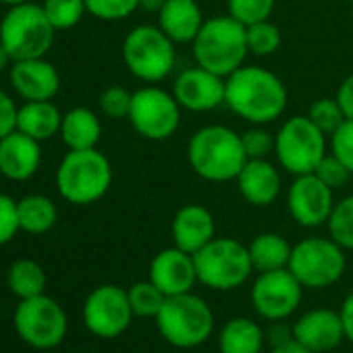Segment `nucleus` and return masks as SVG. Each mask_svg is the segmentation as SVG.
Masks as SVG:
<instances>
[{
  "instance_id": "obj_1",
  "label": "nucleus",
  "mask_w": 353,
  "mask_h": 353,
  "mask_svg": "<svg viewBox=\"0 0 353 353\" xmlns=\"http://www.w3.org/2000/svg\"><path fill=\"white\" fill-rule=\"evenodd\" d=\"M283 79L260 67L243 65L225 79V104L252 125L274 123L287 108Z\"/></svg>"
},
{
  "instance_id": "obj_2",
  "label": "nucleus",
  "mask_w": 353,
  "mask_h": 353,
  "mask_svg": "<svg viewBox=\"0 0 353 353\" xmlns=\"http://www.w3.org/2000/svg\"><path fill=\"white\" fill-rule=\"evenodd\" d=\"M188 160L204 181L225 183L237 179L248 156L239 133L225 125H206L192 135Z\"/></svg>"
},
{
  "instance_id": "obj_3",
  "label": "nucleus",
  "mask_w": 353,
  "mask_h": 353,
  "mask_svg": "<svg viewBox=\"0 0 353 353\" xmlns=\"http://www.w3.org/2000/svg\"><path fill=\"white\" fill-rule=\"evenodd\" d=\"M112 185V164L98 150H69L57 168V190L73 206L102 200Z\"/></svg>"
},
{
  "instance_id": "obj_4",
  "label": "nucleus",
  "mask_w": 353,
  "mask_h": 353,
  "mask_svg": "<svg viewBox=\"0 0 353 353\" xmlns=\"http://www.w3.org/2000/svg\"><path fill=\"white\" fill-rule=\"evenodd\" d=\"M192 52L196 65L227 79L245 65V57L250 54L245 26L231 15L210 17L192 42Z\"/></svg>"
},
{
  "instance_id": "obj_5",
  "label": "nucleus",
  "mask_w": 353,
  "mask_h": 353,
  "mask_svg": "<svg viewBox=\"0 0 353 353\" xmlns=\"http://www.w3.org/2000/svg\"><path fill=\"white\" fill-rule=\"evenodd\" d=\"M154 320L162 339L176 349L200 347L214 330V314L210 305L192 291L166 297Z\"/></svg>"
},
{
  "instance_id": "obj_6",
  "label": "nucleus",
  "mask_w": 353,
  "mask_h": 353,
  "mask_svg": "<svg viewBox=\"0 0 353 353\" xmlns=\"http://www.w3.org/2000/svg\"><path fill=\"white\" fill-rule=\"evenodd\" d=\"M54 28L42 5H13L0 21V42L15 61L46 57L54 44Z\"/></svg>"
},
{
  "instance_id": "obj_7",
  "label": "nucleus",
  "mask_w": 353,
  "mask_h": 353,
  "mask_svg": "<svg viewBox=\"0 0 353 353\" xmlns=\"http://www.w3.org/2000/svg\"><path fill=\"white\" fill-rule=\"evenodd\" d=\"M198 283L214 291H231L252 276V258L248 245L231 237H214L194 254Z\"/></svg>"
},
{
  "instance_id": "obj_8",
  "label": "nucleus",
  "mask_w": 353,
  "mask_h": 353,
  "mask_svg": "<svg viewBox=\"0 0 353 353\" xmlns=\"http://www.w3.org/2000/svg\"><path fill=\"white\" fill-rule=\"evenodd\" d=\"M123 61L139 81L158 83L174 69V42L158 26H137L123 40Z\"/></svg>"
},
{
  "instance_id": "obj_9",
  "label": "nucleus",
  "mask_w": 353,
  "mask_h": 353,
  "mask_svg": "<svg viewBox=\"0 0 353 353\" xmlns=\"http://www.w3.org/2000/svg\"><path fill=\"white\" fill-rule=\"evenodd\" d=\"M274 154L279 164L295 176L314 172L326 156V135L307 114L291 117L274 133Z\"/></svg>"
},
{
  "instance_id": "obj_10",
  "label": "nucleus",
  "mask_w": 353,
  "mask_h": 353,
  "mask_svg": "<svg viewBox=\"0 0 353 353\" xmlns=\"http://www.w3.org/2000/svg\"><path fill=\"white\" fill-rule=\"evenodd\" d=\"M287 268L303 289H324L343 276L345 250L330 237H307L293 245Z\"/></svg>"
},
{
  "instance_id": "obj_11",
  "label": "nucleus",
  "mask_w": 353,
  "mask_h": 353,
  "mask_svg": "<svg viewBox=\"0 0 353 353\" xmlns=\"http://www.w3.org/2000/svg\"><path fill=\"white\" fill-rule=\"evenodd\" d=\"M181 106L172 92L158 85H145L133 92L129 123L131 127L150 141H164L174 135L181 123Z\"/></svg>"
},
{
  "instance_id": "obj_12",
  "label": "nucleus",
  "mask_w": 353,
  "mask_h": 353,
  "mask_svg": "<svg viewBox=\"0 0 353 353\" xmlns=\"http://www.w3.org/2000/svg\"><path fill=\"white\" fill-rule=\"evenodd\" d=\"M17 334L34 349H54L67 334V314L61 303L48 295L21 299L15 316Z\"/></svg>"
},
{
  "instance_id": "obj_13",
  "label": "nucleus",
  "mask_w": 353,
  "mask_h": 353,
  "mask_svg": "<svg viewBox=\"0 0 353 353\" xmlns=\"http://www.w3.org/2000/svg\"><path fill=\"white\" fill-rule=\"evenodd\" d=\"M133 320L127 291L117 285L96 287L83 303V322L88 330L100 339L123 334Z\"/></svg>"
},
{
  "instance_id": "obj_14",
  "label": "nucleus",
  "mask_w": 353,
  "mask_h": 353,
  "mask_svg": "<svg viewBox=\"0 0 353 353\" xmlns=\"http://www.w3.org/2000/svg\"><path fill=\"white\" fill-rule=\"evenodd\" d=\"M301 293L303 285L289 268L260 272L252 285V303L262 318L283 320L299 307Z\"/></svg>"
},
{
  "instance_id": "obj_15",
  "label": "nucleus",
  "mask_w": 353,
  "mask_h": 353,
  "mask_svg": "<svg viewBox=\"0 0 353 353\" xmlns=\"http://www.w3.org/2000/svg\"><path fill=\"white\" fill-rule=\"evenodd\" d=\"M332 190L324 185L314 172L299 174L287 192V208L291 219L307 229L328 223V216L334 208Z\"/></svg>"
},
{
  "instance_id": "obj_16",
  "label": "nucleus",
  "mask_w": 353,
  "mask_h": 353,
  "mask_svg": "<svg viewBox=\"0 0 353 353\" xmlns=\"http://www.w3.org/2000/svg\"><path fill=\"white\" fill-rule=\"evenodd\" d=\"M172 96L190 112H210L225 104V77L196 65L176 75Z\"/></svg>"
},
{
  "instance_id": "obj_17",
  "label": "nucleus",
  "mask_w": 353,
  "mask_h": 353,
  "mask_svg": "<svg viewBox=\"0 0 353 353\" xmlns=\"http://www.w3.org/2000/svg\"><path fill=\"white\" fill-rule=\"evenodd\" d=\"M150 281L166 297L190 293L198 283L194 254H188L176 245L158 252L150 264Z\"/></svg>"
},
{
  "instance_id": "obj_18",
  "label": "nucleus",
  "mask_w": 353,
  "mask_h": 353,
  "mask_svg": "<svg viewBox=\"0 0 353 353\" xmlns=\"http://www.w3.org/2000/svg\"><path fill=\"white\" fill-rule=\"evenodd\" d=\"M11 85L26 102H44L59 94L61 75L44 57L15 61L11 65Z\"/></svg>"
},
{
  "instance_id": "obj_19",
  "label": "nucleus",
  "mask_w": 353,
  "mask_h": 353,
  "mask_svg": "<svg viewBox=\"0 0 353 353\" xmlns=\"http://www.w3.org/2000/svg\"><path fill=\"white\" fill-rule=\"evenodd\" d=\"M291 339L316 353H324V351L339 347L341 341L345 339L339 312L328 310V307H316V310L305 312L293 324Z\"/></svg>"
},
{
  "instance_id": "obj_20",
  "label": "nucleus",
  "mask_w": 353,
  "mask_h": 353,
  "mask_svg": "<svg viewBox=\"0 0 353 353\" xmlns=\"http://www.w3.org/2000/svg\"><path fill=\"white\" fill-rule=\"evenodd\" d=\"M42 141L15 129L0 139V174L11 181H28L42 164Z\"/></svg>"
},
{
  "instance_id": "obj_21",
  "label": "nucleus",
  "mask_w": 353,
  "mask_h": 353,
  "mask_svg": "<svg viewBox=\"0 0 353 353\" xmlns=\"http://www.w3.org/2000/svg\"><path fill=\"white\" fill-rule=\"evenodd\" d=\"M237 190L241 194V198L258 208L270 206L276 202V198L281 196V172L279 168L268 162L266 158H258V160H248L243 164V168L237 174Z\"/></svg>"
},
{
  "instance_id": "obj_22",
  "label": "nucleus",
  "mask_w": 353,
  "mask_h": 353,
  "mask_svg": "<svg viewBox=\"0 0 353 353\" xmlns=\"http://www.w3.org/2000/svg\"><path fill=\"white\" fill-rule=\"evenodd\" d=\"M170 233L176 248L188 254H196L216 237L214 216L208 208L200 204H188L172 216Z\"/></svg>"
},
{
  "instance_id": "obj_23",
  "label": "nucleus",
  "mask_w": 353,
  "mask_h": 353,
  "mask_svg": "<svg viewBox=\"0 0 353 353\" xmlns=\"http://www.w3.org/2000/svg\"><path fill=\"white\" fill-rule=\"evenodd\" d=\"M204 21L206 19L196 0H166L158 13V28L174 44H192Z\"/></svg>"
},
{
  "instance_id": "obj_24",
  "label": "nucleus",
  "mask_w": 353,
  "mask_h": 353,
  "mask_svg": "<svg viewBox=\"0 0 353 353\" xmlns=\"http://www.w3.org/2000/svg\"><path fill=\"white\" fill-rule=\"evenodd\" d=\"M61 137L69 150H90L96 148L102 137V123L98 114L85 106L71 108L63 114Z\"/></svg>"
},
{
  "instance_id": "obj_25",
  "label": "nucleus",
  "mask_w": 353,
  "mask_h": 353,
  "mask_svg": "<svg viewBox=\"0 0 353 353\" xmlns=\"http://www.w3.org/2000/svg\"><path fill=\"white\" fill-rule=\"evenodd\" d=\"M61 123H63V114L50 100L26 102L23 106H19L17 129L38 141H48L54 135H59Z\"/></svg>"
},
{
  "instance_id": "obj_26",
  "label": "nucleus",
  "mask_w": 353,
  "mask_h": 353,
  "mask_svg": "<svg viewBox=\"0 0 353 353\" xmlns=\"http://www.w3.org/2000/svg\"><path fill=\"white\" fill-rule=\"evenodd\" d=\"M248 250L254 270L270 272L289 266L293 245H289V241L279 233H260L258 237L252 239Z\"/></svg>"
},
{
  "instance_id": "obj_27",
  "label": "nucleus",
  "mask_w": 353,
  "mask_h": 353,
  "mask_svg": "<svg viewBox=\"0 0 353 353\" xmlns=\"http://www.w3.org/2000/svg\"><path fill=\"white\" fill-rule=\"evenodd\" d=\"M262 347L264 332L252 318H233L219 334L221 353H260Z\"/></svg>"
},
{
  "instance_id": "obj_28",
  "label": "nucleus",
  "mask_w": 353,
  "mask_h": 353,
  "mask_svg": "<svg viewBox=\"0 0 353 353\" xmlns=\"http://www.w3.org/2000/svg\"><path fill=\"white\" fill-rule=\"evenodd\" d=\"M17 216H19L21 231L30 235H44L57 225L59 210L50 198L32 194L17 202Z\"/></svg>"
},
{
  "instance_id": "obj_29",
  "label": "nucleus",
  "mask_w": 353,
  "mask_h": 353,
  "mask_svg": "<svg viewBox=\"0 0 353 353\" xmlns=\"http://www.w3.org/2000/svg\"><path fill=\"white\" fill-rule=\"evenodd\" d=\"M9 289L19 297V299H30L36 295H42L46 289V272L44 268L30 258L17 260L7 274Z\"/></svg>"
},
{
  "instance_id": "obj_30",
  "label": "nucleus",
  "mask_w": 353,
  "mask_h": 353,
  "mask_svg": "<svg viewBox=\"0 0 353 353\" xmlns=\"http://www.w3.org/2000/svg\"><path fill=\"white\" fill-rule=\"evenodd\" d=\"M127 297H129L133 316H137V318H156L160 307L166 301V295L150 279L131 285L127 289Z\"/></svg>"
},
{
  "instance_id": "obj_31",
  "label": "nucleus",
  "mask_w": 353,
  "mask_h": 353,
  "mask_svg": "<svg viewBox=\"0 0 353 353\" xmlns=\"http://www.w3.org/2000/svg\"><path fill=\"white\" fill-rule=\"evenodd\" d=\"M328 237L343 250H353V196L334 202L328 216Z\"/></svg>"
},
{
  "instance_id": "obj_32",
  "label": "nucleus",
  "mask_w": 353,
  "mask_h": 353,
  "mask_svg": "<svg viewBox=\"0 0 353 353\" xmlns=\"http://www.w3.org/2000/svg\"><path fill=\"white\" fill-rule=\"evenodd\" d=\"M42 9L57 32L73 30L88 13L85 0H44Z\"/></svg>"
},
{
  "instance_id": "obj_33",
  "label": "nucleus",
  "mask_w": 353,
  "mask_h": 353,
  "mask_svg": "<svg viewBox=\"0 0 353 353\" xmlns=\"http://www.w3.org/2000/svg\"><path fill=\"white\" fill-rule=\"evenodd\" d=\"M245 36H248V50L254 57H270L281 48L283 42L281 30L274 23H270V19L245 28Z\"/></svg>"
},
{
  "instance_id": "obj_34",
  "label": "nucleus",
  "mask_w": 353,
  "mask_h": 353,
  "mask_svg": "<svg viewBox=\"0 0 353 353\" xmlns=\"http://www.w3.org/2000/svg\"><path fill=\"white\" fill-rule=\"evenodd\" d=\"M276 0H227V15H231L241 26L250 28L254 23L270 19Z\"/></svg>"
},
{
  "instance_id": "obj_35",
  "label": "nucleus",
  "mask_w": 353,
  "mask_h": 353,
  "mask_svg": "<svg viewBox=\"0 0 353 353\" xmlns=\"http://www.w3.org/2000/svg\"><path fill=\"white\" fill-rule=\"evenodd\" d=\"M307 119L324 133L332 135L345 121V114L336 102V98H318L307 108Z\"/></svg>"
},
{
  "instance_id": "obj_36",
  "label": "nucleus",
  "mask_w": 353,
  "mask_h": 353,
  "mask_svg": "<svg viewBox=\"0 0 353 353\" xmlns=\"http://www.w3.org/2000/svg\"><path fill=\"white\" fill-rule=\"evenodd\" d=\"M85 7L100 21H119L139 9V0H85Z\"/></svg>"
},
{
  "instance_id": "obj_37",
  "label": "nucleus",
  "mask_w": 353,
  "mask_h": 353,
  "mask_svg": "<svg viewBox=\"0 0 353 353\" xmlns=\"http://www.w3.org/2000/svg\"><path fill=\"white\" fill-rule=\"evenodd\" d=\"M131 100H133V94L121 85H110L106 88L102 94H100V110L108 117V119H127L129 117V110H131Z\"/></svg>"
},
{
  "instance_id": "obj_38",
  "label": "nucleus",
  "mask_w": 353,
  "mask_h": 353,
  "mask_svg": "<svg viewBox=\"0 0 353 353\" xmlns=\"http://www.w3.org/2000/svg\"><path fill=\"white\" fill-rule=\"evenodd\" d=\"M241 143L245 150L248 160L268 158L270 152H274V135L264 129V125H254L252 129L241 133Z\"/></svg>"
},
{
  "instance_id": "obj_39",
  "label": "nucleus",
  "mask_w": 353,
  "mask_h": 353,
  "mask_svg": "<svg viewBox=\"0 0 353 353\" xmlns=\"http://www.w3.org/2000/svg\"><path fill=\"white\" fill-rule=\"evenodd\" d=\"M314 174L318 176V179H320L324 185H328V188L334 192V190L345 188V183L349 181V176H351V170H349V168L330 152V154H326V156L320 160V164L316 166Z\"/></svg>"
},
{
  "instance_id": "obj_40",
  "label": "nucleus",
  "mask_w": 353,
  "mask_h": 353,
  "mask_svg": "<svg viewBox=\"0 0 353 353\" xmlns=\"http://www.w3.org/2000/svg\"><path fill=\"white\" fill-rule=\"evenodd\" d=\"M330 152L353 174V119H345L343 125L330 135Z\"/></svg>"
},
{
  "instance_id": "obj_41",
  "label": "nucleus",
  "mask_w": 353,
  "mask_h": 353,
  "mask_svg": "<svg viewBox=\"0 0 353 353\" xmlns=\"http://www.w3.org/2000/svg\"><path fill=\"white\" fill-rule=\"evenodd\" d=\"M19 229V216H17V202L0 192V245L9 243Z\"/></svg>"
},
{
  "instance_id": "obj_42",
  "label": "nucleus",
  "mask_w": 353,
  "mask_h": 353,
  "mask_svg": "<svg viewBox=\"0 0 353 353\" xmlns=\"http://www.w3.org/2000/svg\"><path fill=\"white\" fill-rule=\"evenodd\" d=\"M17 114L19 106L15 104V100L5 90H0V139L17 129Z\"/></svg>"
},
{
  "instance_id": "obj_43",
  "label": "nucleus",
  "mask_w": 353,
  "mask_h": 353,
  "mask_svg": "<svg viewBox=\"0 0 353 353\" xmlns=\"http://www.w3.org/2000/svg\"><path fill=\"white\" fill-rule=\"evenodd\" d=\"M334 98H336L345 119H353V73L343 79V83L339 85Z\"/></svg>"
},
{
  "instance_id": "obj_44",
  "label": "nucleus",
  "mask_w": 353,
  "mask_h": 353,
  "mask_svg": "<svg viewBox=\"0 0 353 353\" xmlns=\"http://www.w3.org/2000/svg\"><path fill=\"white\" fill-rule=\"evenodd\" d=\"M341 322H343V330H345V339H349L353 343V293H349L339 310Z\"/></svg>"
},
{
  "instance_id": "obj_45",
  "label": "nucleus",
  "mask_w": 353,
  "mask_h": 353,
  "mask_svg": "<svg viewBox=\"0 0 353 353\" xmlns=\"http://www.w3.org/2000/svg\"><path fill=\"white\" fill-rule=\"evenodd\" d=\"M270 353H316V351H312V349H307V347H303V345H299L297 341H285V343H279Z\"/></svg>"
},
{
  "instance_id": "obj_46",
  "label": "nucleus",
  "mask_w": 353,
  "mask_h": 353,
  "mask_svg": "<svg viewBox=\"0 0 353 353\" xmlns=\"http://www.w3.org/2000/svg\"><path fill=\"white\" fill-rule=\"evenodd\" d=\"M166 0H139V9L145 13H160V9L164 7Z\"/></svg>"
},
{
  "instance_id": "obj_47",
  "label": "nucleus",
  "mask_w": 353,
  "mask_h": 353,
  "mask_svg": "<svg viewBox=\"0 0 353 353\" xmlns=\"http://www.w3.org/2000/svg\"><path fill=\"white\" fill-rule=\"evenodd\" d=\"M9 65H13V59H11V54L7 52V48L3 46V42H0V71H5Z\"/></svg>"
},
{
  "instance_id": "obj_48",
  "label": "nucleus",
  "mask_w": 353,
  "mask_h": 353,
  "mask_svg": "<svg viewBox=\"0 0 353 353\" xmlns=\"http://www.w3.org/2000/svg\"><path fill=\"white\" fill-rule=\"evenodd\" d=\"M21 3H30V0H3V5H9V7H13V5H21Z\"/></svg>"
},
{
  "instance_id": "obj_49",
  "label": "nucleus",
  "mask_w": 353,
  "mask_h": 353,
  "mask_svg": "<svg viewBox=\"0 0 353 353\" xmlns=\"http://www.w3.org/2000/svg\"><path fill=\"white\" fill-rule=\"evenodd\" d=\"M351 19H353V3H351Z\"/></svg>"
},
{
  "instance_id": "obj_50",
  "label": "nucleus",
  "mask_w": 353,
  "mask_h": 353,
  "mask_svg": "<svg viewBox=\"0 0 353 353\" xmlns=\"http://www.w3.org/2000/svg\"><path fill=\"white\" fill-rule=\"evenodd\" d=\"M0 5H3V0H0Z\"/></svg>"
},
{
  "instance_id": "obj_51",
  "label": "nucleus",
  "mask_w": 353,
  "mask_h": 353,
  "mask_svg": "<svg viewBox=\"0 0 353 353\" xmlns=\"http://www.w3.org/2000/svg\"><path fill=\"white\" fill-rule=\"evenodd\" d=\"M351 3H353V0H351Z\"/></svg>"
}]
</instances>
